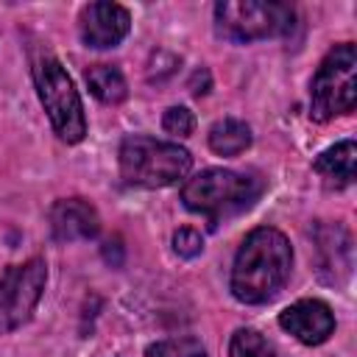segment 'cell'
I'll return each mask as SVG.
<instances>
[{
	"label": "cell",
	"mask_w": 357,
	"mask_h": 357,
	"mask_svg": "<svg viewBox=\"0 0 357 357\" xmlns=\"http://www.w3.org/2000/svg\"><path fill=\"white\" fill-rule=\"evenodd\" d=\"M290 268V240L273 226H259L248 231L237 248L231 265V296L243 304H265L287 284Z\"/></svg>",
	"instance_id": "obj_1"
},
{
	"label": "cell",
	"mask_w": 357,
	"mask_h": 357,
	"mask_svg": "<svg viewBox=\"0 0 357 357\" xmlns=\"http://www.w3.org/2000/svg\"><path fill=\"white\" fill-rule=\"evenodd\" d=\"M262 192V181L237 170L209 167L198 176L187 178L181 187V201L190 212H198L209 220V226H218L220 218L237 215L248 209Z\"/></svg>",
	"instance_id": "obj_2"
},
{
	"label": "cell",
	"mask_w": 357,
	"mask_h": 357,
	"mask_svg": "<svg viewBox=\"0 0 357 357\" xmlns=\"http://www.w3.org/2000/svg\"><path fill=\"white\" fill-rule=\"evenodd\" d=\"M192 167V156L187 148L153 137H126L120 142V176L134 187H170L187 178Z\"/></svg>",
	"instance_id": "obj_3"
},
{
	"label": "cell",
	"mask_w": 357,
	"mask_h": 357,
	"mask_svg": "<svg viewBox=\"0 0 357 357\" xmlns=\"http://www.w3.org/2000/svg\"><path fill=\"white\" fill-rule=\"evenodd\" d=\"M357 50L351 42L335 45L318 64L310 86V114L326 123L337 114L354 112L357 103Z\"/></svg>",
	"instance_id": "obj_4"
},
{
	"label": "cell",
	"mask_w": 357,
	"mask_h": 357,
	"mask_svg": "<svg viewBox=\"0 0 357 357\" xmlns=\"http://www.w3.org/2000/svg\"><path fill=\"white\" fill-rule=\"evenodd\" d=\"M33 84L39 92V100L53 123V131L59 139L75 145L86 134V117H84V103L78 89L73 86V78L61 67L59 59H39L33 64Z\"/></svg>",
	"instance_id": "obj_5"
},
{
	"label": "cell",
	"mask_w": 357,
	"mask_h": 357,
	"mask_svg": "<svg viewBox=\"0 0 357 357\" xmlns=\"http://www.w3.org/2000/svg\"><path fill=\"white\" fill-rule=\"evenodd\" d=\"M296 11L287 3L259 0H223L215 6V31L229 42H257L282 36L293 28Z\"/></svg>",
	"instance_id": "obj_6"
},
{
	"label": "cell",
	"mask_w": 357,
	"mask_h": 357,
	"mask_svg": "<svg viewBox=\"0 0 357 357\" xmlns=\"http://www.w3.org/2000/svg\"><path fill=\"white\" fill-rule=\"evenodd\" d=\"M47 282L45 259L33 257L20 265H8L0 273V335L20 329L31 321Z\"/></svg>",
	"instance_id": "obj_7"
},
{
	"label": "cell",
	"mask_w": 357,
	"mask_h": 357,
	"mask_svg": "<svg viewBox=\"0 0 357 357\" xmlns=\"http://www.w3.org/2000/svg\"><path fill=\"white\" fill-rule=\"evenodd\" d=\"M81 39L89 47H114L128 36L131 14L120 3H89L78 17Z\"/></svg>",
	"instance_id": "obj_8"
},
{
	"label": "cell",
	"mask_w": 357,
	"mask_h": 357,
	"mask_svg": "<svg viewBox=\"0 0 357 357\" xmlns=\"http://www.w3.org/2000/svg\"><path fill=\"white\" fill-rule=\"evenodd\" d=\"M318 273L329 284H343L351 273V237L340 223H318L312 231Z\"/></svg>",
	"instance_id": "obj_9"
},
{
	"label": "cell",
	"mask_w": 357,
	"mask_h": 357,
	"mask_svg": "<svg viewBox=\"0 0 357 357\" xmlns=\"http://www.w3.org/2000/svg\"><path fill=\"white\" fill-rule=\"evenodd\" d=\"M279 326L284 332H290L296 340H301L307 346H318V343L329 340V335L335 332V315H332L329 304H324L318 298H301L279 312Z\"/></svg>",
	"instance_id": "obj_10"
},
{
	"label": "cell",
	"mask_w": 357,
	"mask_h": 357,
	"mask_svg": "<svg viewBox=\"0 0 357 357\" xmlns=\"http://www.w3.org/2000/svg\"><path fill=\"white\" fill-rule=\"evenodd\" d=\"M50 231L56 240H89L100 231V215L86 198H59L50 206Z\"/></svg>",
	"instance_id": "obj_11"
},
{
	"label": "cell",
	"mask_w": 357,
	"mask_h": 357,
	"mask_svg": "<svg viewBox=\"0 0 357 357\" xmlns=\"http://www.w3.org/2000/svg\"><path fill=\"white\" fill-rule=\"evenodd\" d=\"M354 165H357V145L351 139H343V142L326 148L315 159V170L337 187H349L354 181Z\"/></svg>",
	"instance_id": "obj_12"
},
{
	"label": "cell",
	"mask_w": 357,
	"mask_h": 357,
	"mask_svg": "<svg viewBox=\"0 0 357 357\" xmlns=\"http://www.w3.org/2000/svg\"><path fill=\"white\" fill-rule=\"evenodd\" d=\"M251 145V128L237 117H223L209 128V148L220 156H237Z\"/></svg>",
	"instance_id": "obj_13"
},
{
	"label": "cell",
	"mask_w": 357,
	"mask_h": 357,
	"mask_svg": "<svg viewBox=\"0 0 357 357\" xmlns=\"http://www.w3.org/2000/svg\"><path fill=\"white\" fill-rule=\"evenodd\" d=\"M84 78H86L89 92L100 103H120L128 95V84H126L123 73L117 67H112V64H92L84 73Z\"/></svg>",
	"instance_id": "obj_14"
},
{
	"label": "cell",
	"mask_w": 357,
	"mask_h": 357,
	"mask_svg": "<svg viewBox=\"0 0 357 357\" xmlns=\"http://www.w3.org/2000/svg\"><path fill=\"white\" fill-rule=\"evenodd\" d=\"M229 357H276V351L257 329H237L229 343Z\"/></svg>",
	"instance_id": "obj_15"
},
{
	"label": "cell",
	"mask_w": 357,
	"mask_h": 357,
	"mask_svg": "<svg viewBox=\"0 0 357 357\" xmlns=\"http://www.w3.org/2000/svg\"><path fill=\"white\" fill-rule=\"evenodd\" d=\"M145 357H206V349L195 337H167L151 343Z\"/></svg>",
	"instance_id": "obj_16"
},
{
	"label": "cell",
	"mask_w": 357,
	"mask_h": 357,
	"mask_svg": "<svg viewBox=\"0 0 357 357\" xmlns=\"http://www.w3.org/2000/svg\"><path fill=\"white\" fill-rule=\"evenodd\" d=\"M162 126L167 134H176V137H190L195 131V114L187 109V106H170L162 117Z\"/></svg>",
	"instance_id": "obj_17"
},
{
	"label": "cell",
	"mask_w": 357,
	"mask_h": 357,
	"mask_svg": "<svg viewBox=\"0 0 357 357\" xmlns=\"http://www.w3.org/2000/svg\"><path fill=\"white\" fill-rule=\"evenodd\" d=\"M173 251H176L178 257H184V259L198 257V254L204 251V237H201V231H195V229H190V226H181V229L173 234Z\"/></svg>",
	"instance_id": "obj_18"
}]
</instances>
